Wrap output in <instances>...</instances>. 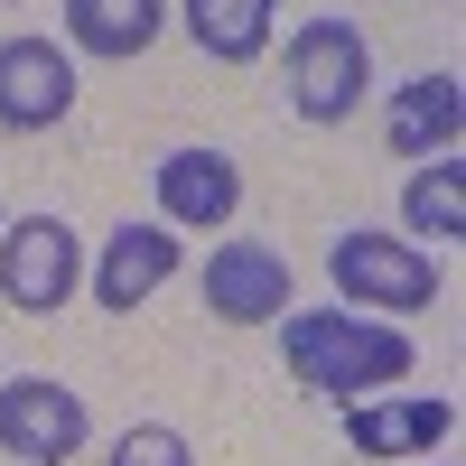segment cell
Instances as JSON below:
<instances>
[{"label": "cell", "instance_id": "12", "mask_svg": "<svg viewBox=\"0 0 466 466\" xmlns=\"http://www.w3.org/2000/svg\"><path fill=\"white\" fill-rule=\"evenodd\" d=\"M168 0H66V37L85 56H140L149 37H159Z\"/></svg>", "mask_w": 466, "mask_h": 466}, {"label": "cell", "instance_id": "8", "mask_svg": "<svg viewBox=\"0 0 466 466\" xmlns=\"http://www.w3.org/2000/svg\"><path fill=\"white\" fill-rule=\"evenodd\" d=\"M233 197H243V177H233L224 149H168V159H159V215H168V224L215 233V224L233 215Z\"/></svg>", "mask_w": 466, "mask_h": 466}, {"label": "cell", "instance_id": "2", "mask_svg": "<svg viewBox=\"0 0 466 466\" xmlns=\"http://www.w3.org/2000/svg\"><path fill=\"white\" fill-rule=\"evenodd\" d=\"M373 85V56H364V28L355 19H308L289 37V103L299 122H345Z\"/></svg>", "mask_w": 466, "mask_h": 466}, {"label": "cell", "instance_id": "9", "mask_svg": "<svg viewBox=\"0 0 466 466\" xmlns=\"http://www.w3.org/2000/svg\"><path fill=\"white\" fill-rule=\"evenodd\" d=\"M177 270V233H159V224H122L103 243V261H94V299L103 308H140L149 289H159Z\"/></svg>", "mask_w": 466, "mask_h": 466}, {"label": "cell", "instance_id": "10", "mask_svg": "<svg viewBox=\"0 0 466 466\" xmlns=\"http://www.w3.org/2000/svg\"><path fill=\"white\" fill-rule=\"evenodd\" d=\"M448 420H457L448 401H364V410H345V439L364 457H420L448 439Z\"/></svg>", "mask_w": 466, "mask_h": 466}, {"label": "cell", "instance_id": "5", "mask_svg": "<svg viewBox=\"0 0 466 466\" xmlns=\"http://www.w3.org/2000/svg\"><path fill=\"white\" fill-rule=\"evenodd\" d=\"M85 401L66 392V382L47 373H28V382H0V457H19V466H66L75 448H85Z\"/></svg>", "mask_w": 466, "mask_h": 466}, {"label": "cell", "instance_id": "11", "mask_svg": "<svg viewBox=\"0 0 466 466\" xmlns=\"http://www.w3.org/2000/svg\"><path fill=\"white\" fill-rule=\"evenodd\" d=\"M457 75H410V85L392 94V149L401 159H439V149L457 140Z\"/></svg>", "mask_w": 466, "mask_h": 466}, {"label": "cell", "instance_id": "14", "mask_svg": "<svg viewBox=\"0 0 466 466\" xmlns=\"http://www.w3.org/2000/svg\"><path fill=\"white\" fill-rule=\"evenodd\" d=\"M401 215L420 224V233H466V177H457V159H430L410 177V197H401Z\"/></svg>", "mask_w": 466, "mask_h": 466}, {"label": "cell", "instance_id": "1", "mask_svg": "<svg viewBox=\"0 0 466 466\" xmlns=\"http://www.w3.org/2000/svg\"><path fill=\"white\" fill-rule=\"evenodd\" d=\"M280 355H289V373L308 382V392L355 401V392H373V382L410 373V336L355 318V308H299V318H280Z\"/></svg>", "mask_w": 466, "mask_h": 466}, {"label": "cell", "instance_id": "7", "mask_svg": "<svg viewBox=\"0 0 466 466\" xmlns=\"http://www.w3.org/2000/svg\"><path fill=\"white\" fill-rule=\"evenodd\" d=\"M206 308L224 327H261V318H280L289 308V261L270 252V243H224L206 261Z\"/></svg>", "mask_w": 466, "mask_h": 466}, {"label": "cell", "instance_id": "6", "mask_svg": "<svg viewBox=\"0 0 466 466\" xmlns=\"http://www.w3.org/2000/svg\"><path fill=\"white\" fill-rule=\"evenodd\" d=\"M75 112V66L56 37H0V131H47Z\"/></svg>", "mask_w": 466, "mask_h": 466}, {"label": "cell", "instance_id": "13", "mask_svg": "<svg viewBox=\"0 0 466 466\" xmlns=\"http://www.w3.org/2000/svg\"><path fill=\"white\" fill-rule=\"evenodd\" d=\"M270 10H280V0H187V28H197L206 56L252 66V56L270 47Z\"/></svg>", "mask_w": 466, "mask_h": 466}, {"label": "cell", "instance_id": "3", "mask_svg": "<svg viewBox=\"0 0 466 466\" xmlns=\"http://www.w3.org/2000/svg\"><path fill=\"white\" fill-rule=\"evenodd\" d=\"M85 280V243L66 233V215H28L0 233V299L19 308V318H56Z\"/></svg>", "mask_w": 466, "mask_h": 466}, {"label": "cell", "instance_id": "15", "mask_svg": "<svg viewBox=\"0 0 466 466\" xmlns=\"http://www.w3.org/2000/svg\"><path fill=\"white\" fill-rule=\"evenodd\" d=\"M112 466H197V457H187V439L168 430V420H140V430H122Z\"/></svg>", "mask_w": 466, "mask_h": 466}, {"label": "cell", "instance_id": "4", "mask_svg": "<svg viewBox=\"0 0 466 466\" xmlns=\"http://www.w3.org/2000/svg\"><path fill=\"white\" fill-rule=\"evenodd\" d=\"M327 270H336V289L355 308H430L439 299V261L410 252V243H392V233H364V224L336 233Z\"/></svg>", "mask_w": 466, "mask_h": 466}]
</instances>
